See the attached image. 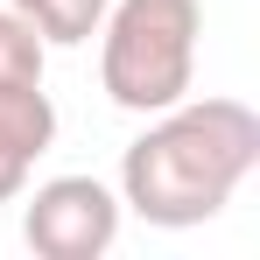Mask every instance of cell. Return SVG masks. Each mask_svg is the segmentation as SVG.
I'll list each match as a JSON object with an SVG mask.
<instances>
[{
  "label": "cell",
  "instance_id": "cell-1",
  "mask_svg": "<svg viewBox=\"0 0 260 260\" xmlns=\"http://www.w3.org/2000/svg\"><path fill=\"white\" fill-rule=\"evenodd\" d=\"M260 169V113L239 99H176L120 155V204L162 232L211 225Z\"/></svg>",
  "mask_w": 260,
  "mask_h": 260
},
{
  "label": "cell",
  "instance_id": "cell-2",
  "mask_svg": "<svg viewBox=\"0 0 260 260\" xmlns=\"http://www.w3.org/2000/svg\"><path fill=\"white\" fill-rule=\"evenodd\" d=\"M197 0H106L99 21V85L120 113H169L197 85Z\"/></svg>",
  "mask_w": 260,
  "mask_h": 260
},
{
  "label": "cell",
  "instance_id": "cell-3",
  "mask_svg": "<svg viewBox=\"0 0 260 260\" xmlns=\"http://www.w3.org/2000/svg\"><path fill=\"white\" fill-rule=\"evenodd\" d=\"M120 190L99 176H49L21 204V239L43 260H99L120 239Z\"/></svg>",
  "mask_w": 260,
  "mask_h": 260
},
{
  "label": "cell",
  "instance_id": "cell-4",
  "mask_svg": "<svg viewBox=\"0 0 260 260\" xmlns=\"http://www.w3.org/2000/svg\"><path fill=\"white\" fill-rule=\"evenodd\" d=\"M56 141V106L43 85H0V155L36 169Z\"/></svg>",
  "mask_w": 260,
  "mask_h": 260
},
{
  "label": "cell",
  "instance_id": "cell-5",
  "mask_svg": "<svg viewBox=\"0 0 260 260\" xmlns=\"http://www.w3.org/2000/svg\"><path fill=\"white\" fill-rule=\"evenodd\" d=\"M49 49H78L99 36V21H106V0H7Z\"/></svg>",
  "mask_w": 260,
  "mask_h": 260
},
{
  "label": "cell",
  "instance_id": "cell-6",
  "mask_svg": "<svg viewBox=\"0 0 260 260\" xmlns=\"http://www.w3.org/2000/svg\"><path fill=\"white\" fill-rule=\"evenodd\" d=\"M43 71H49V43L14 7H0V85H43Z\"/></svg>",
  "mask_w": 260,
  "mask_h": 260
},
{
  "label": "cell",
  "instance_id": "cell-7",
  "mask_svg": "<svg viewBox=\"0 0 260 260\" xmlns=\"http://www.w3.org/2000/svg\"><path fill=\"white\" fill-rule=\"evenodd\" d=\"M21 190H28V169H21V162H7V155H0V204H14V197H21Z\"/></svg>",
  "mask_w": 260,
  "mask_h": 260
}]
</instances>
